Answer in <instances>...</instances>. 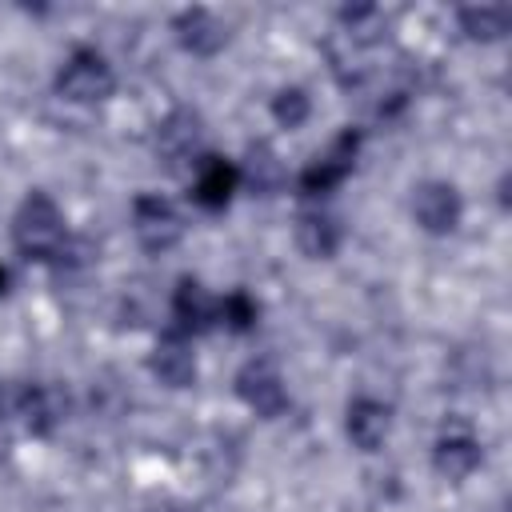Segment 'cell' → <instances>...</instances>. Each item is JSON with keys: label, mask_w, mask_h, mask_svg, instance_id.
Wrapping results in <instances>:
<instances>
[{"label": "cell", "mask_w": 512, "mask_h": 512, "mask_svg": "<svg viewBox=\"0 0 512 512\" xmlns=\"http://www.w3.org/2000/svg\"><path fill=\"white\" fill-rule=\"evenodd\" d=\"M460 20V32L468 40H480V44H492V40H504L508 28H512V12L508 8H492V4H480V8H460L456 12Z\"/></svg>", "instance_id": "obj_16"}, {"label": "cell", "mask_w": 512, "mask_h": 512, "mask_svg": "<svg viewBox=\"0 0 512 512\" xmlns=\"http://www.w3.org/2000/svg\"><path fill=\"white\" fill-rule=\"evenodd\" d=\"M236 396L256 412V416H280L284 404H288V388H284V376L272 360H248L240 372H236Z\"/></svg>", "instance_id": "obj_5"}, {"label": "cell", "mask_w": 512, "mask_h": 512, "mask_svg": "<svg viewBox=\"0 0 512 512\" xmlns=\"http://www.w3.org/2000/svg\"><path fill=\"white\" fill-rule=\"evenodd\" d=\"M352 444L360 452H380L388 432H392V408L384 400H372V396H356L348 404V420H344Z\"/></svg>", "instance_id": "obj_11"}, {"label": "cell", "mask_w": 512, "mask_h": 512, "mask_svg": "<svg viewBox=\"0 0 512 512\" xmlns=\"http://www.w3.org/2000/svg\"><path fill=\"white\" fill-rule=\"evenodd\" d=\"M356 148H360V132H340L304 172H300V192L304 196H320V192H332L356 164Z\"/></svg>", "instance_id": "obj_6"}, {"label": "cell", "mask_w": 512, "mask_h": 512, "mask_svg": "<svg viewBox=\"0 0 512 512\" xmlns=\"http://www.w3.org/2000/svg\"><path fill=\"white\" fill-rule=\"evenodd\" d=\"M148 368H152V376H156L160 384H168V388H188V384L196 380V356H192L188 336H180V332L160 336L156 348H152V356H148Z\"/></svg>", "instance_id": "obj_12"}, {"label": "cell", "mask_w": 512, "mask_h": 512, "mask_svg": "<svg viewBox=\"0 0 512 512\" xmlns=\"http://www.w3.org/2000/svg\"><path fill=\"white\" fill-rule=\"evenodd\" d=\"M12 240H16L20 256H28V260H52L64 252L68 228L48 192H28L20 200V208L12 216Z\"/></svg>", "instance_id": "obj_1"}, {"label": "cell", "mask_w": 512, "mask_h": 512, "mask_svg": "<svg viewBox=\"0 0 512 512\" xmlns=\"http://www.w3.org/2000/svg\"><path fill=\"white\" fill-rule=\"evenodd\" d=\"M8 292V272H4V264H0V296Z\"/></svg>", "instance_id": "obj_20"}, {"label": "cell", "mask_w": 512, "mask_h": 512, "mask_svg": "<svg viewBox=\"0 0 512 512\" xmlns=\"http://www.w3.org/2000/svg\"><path fill=\"white\" fill-rule=\"evenodd\" d=\"M480 460H484V452H480V440L472 436L468 424H448V428L436 436V444H432V464H436V472H440L444 480H464V476H472V472L480 468Z\"/></svg>", "instance_id": "obj_7"}, {"label": "cell", "mask_w": 512, "mask_h": 512, "mask_svg": "<svg viewBox=\"0 0 512 512\" xmlns=\"http://www.w3.org/2000/svg\"><path fill=\"white\" fill-rule=\"evenodd\" d=\"M172 320H176V332L180 336L212 328L216 324V296H208V288L200 280L180 276L176 296H172Z\"/></svg>", "instance_id": "obj_13"}, {"label": "cell", "mask_w": 512, "mask_h": 512, "mask_svg": "<svg viewBox=\"0 0 512 512\" xmlns=\"http://www.w3.org/2000/svg\"><path fill=\"white\" fill-rule=\"evenodd\" d=\"M236 184H240V168L232 160H224V156H200L196 160V176H192V200L200 208H208V212H220L232 200Z\"/></svg>", "instance_id": "obj_10"}, {"label": "cell", "mask_w": 512, "mask_h": 512, "mask_svg": "<svg viewBox=\"0 0 512 512\" xmlns=\"http://www.w3.org/2000/svg\"><path fill=\"white\" fill-rule=\"evenodd\" d=\"M240 180H248L256 192L272 196V192H280V184H284V164H280V156H276L268 144H252V148H248V160H244V168H240Z\"/></svg>", "instance_id": "obj_17"}, {"label": "cell", "mask_w": 512, "mask_h": 512, "mask_svg": "<svg viewBox=\"0 0 512 512\" xmlns=\"http://www.w3.org/2000/svg\"><path fill=\"white\" fill-rule=\"evenodd\" d=\"M256 316H260V308H256V300H252L244 288H232L224 300H216V320H220L224 328H232V332L256 328Z\"/></svg>", "instance_id": "obj_18"}, {"label": "cell", "mask_w": 512, "mask_h": 512, "mask_svg": "<svg viewBox=\"0 0 512 512\" xmlns=\"http://www.w3.org/2000/svg\"><path fill=\"white\" fill-rule=\"evenodd\" d=\"M16 416H20V424H24L32 436H48V432L60 424L56 392L44 388V384H24V388L16 392Z\"/></svg>", "instance_id": "obj_15"}, {"label": "cell", "mask_w": 512, "mask_h": 512, "mask_svg": "<svg viewBox=\"0 0 512 512\" xmlns=\"http://www.w3.org/2000/svg\"><path fill=\"white\" fill-rule=\"evenodd\" d=\"M132 232H136V240L148 252H168V248L180 244L184 220H180V212H176L172 200H164L156 192H140L132 200Z\"/></svg>", "instance_id": "obj_3"}, {"label": "cell", "mask_w": 512, "mask_h": 512, "mask_svg": "<svg viewBox=\"0 0 512 512\" xmlns=\"http://www.w3.org/2000/svg\"><path fill=\"white\" fill-rule=\"evenodd\" d=\"M340 220L312 208V212H300L296 216V248L308 256V260H328L336 248H340Z\"/></svg>", "instance_id": "obj_14"}, {"label": "cell", "mask_w": 512, "mask_h": 512, "mask_svg": "<svg viewBox=\"0 0 512 512\" xmlns=\"http://www.w3.org/2000/svg\"><path fill=\"white\" fill-rule=\"evenodd\" d=\"M200 140H204V124H200V116L196 112H188V108H176L164 124H160V132H156V152H160V160H168V164H184V160H200Z\"/></svg>", "instance_id": "obj_9"}, {"label": "cell", "mask_w": 512, "mask_h": 512, "mask_svg": "<svg viewBox=\"0 0 512 512\" xmlns=\"http://www.w3.org/2000/svg\"><path fill=\"white\" fill-rule=\"evenodd\" d=\"M464 200L452 180H420L412 188V216L428 236H448L460 224Z\"/></svg>", "instance_id": "obj_4"}, {"label": "cell", "mask_w": 512, "mask_h": 512, "mask_svg": "<svg viewBox=\"0 0 512 512\" xmlns=\"http://www.w3.org/2000/svg\"><path fill=\"white\" fill-rule=\"evenodd\" d=\"M308 112H312V100H308V92L304 88H280L276 96H272V116H276V124L280 128H300L304 120H308Z\"/></svg>", "instance_id": "obj_19"}, {"label": "cell", "mask_w": 512, "mask_h": 512, "mask_svg": "<svg viewBox=\"0 0 512 512\" xmlns=\"http://www.w3.org/2000/svg\"><path fill=\"white\" fill-rule=\"evenodd\" d=\"M172 32H176L180 48L192 52V56H216L228 44L224 20L216 12H208V8H184V12H176Z\"/></svg>", "instance_id": "obj_8"}, {"label": "cell", "mask_w": 512, "mask_h": 512, "mask_svg": "<svg viewBox=\"0 0 512 512\" xmlns=\"http://www.w3.org/2000/svg\"><path fill=\"white\" fill-rule=\"evenodd\" d=\"M112 88H116V72L92 48H76L56 72V92L76 104H100L112 96Z\"/></svg>", "instance_id": "obj_2"}]
</instances>
